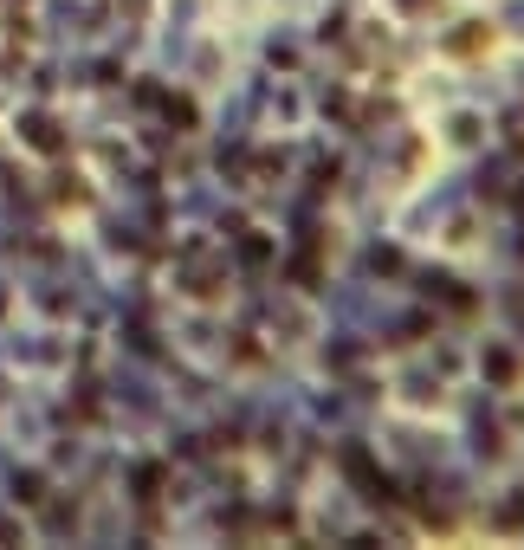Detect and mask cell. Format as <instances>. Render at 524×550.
<instances>
[{"instance_id":"cell-1","label":"cell","mask_w":524,"mask_h":550,"mask_svg":"<svg viewBox=\"0 0 524 550\" xmlns=\"http://www.w3.org/2000/svg\"><path fill=\"white\" fill-rule=\"evenodd\" d=\"M26 136H33V149H59V130H52L46 117H33V123H26Z\"/></svg>"}]
</instances>
